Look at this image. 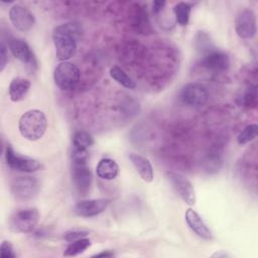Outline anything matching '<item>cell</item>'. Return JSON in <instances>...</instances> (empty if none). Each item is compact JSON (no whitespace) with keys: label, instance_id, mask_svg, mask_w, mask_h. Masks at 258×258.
<instances>
[{"label":"cell","instance_id":"6da1fadb","mask_svg":"<svg viewBox=\"0 0 258 258\" xmlns=\"http://www.w3.org/2000/svg\"><path fill=\"white\" fill-rule=\"evenodd\" d=\"M78 26L74 23H66L56 26L52 32V40L55 53L59 60L67 61L73 57L77 50Z\"/></svg>","mask_w":258,"mask_h":258},{"label":"cell","instance_id":"7a4b0ae2","mask_svg":"<svg viewBox=\"0 0 258 258\" xmlns=\"http://www.w3.org/2000/svg\"><path fill=\"white\" fill-rule=\"evenodd\" d=\"M47 128V120L40 110H29L19 119L18 129L20 134L27 140L35 141L40 139Z\"/></svg>","mask_w":258,"mask_h":258},{"label":"cell","instance_id":"3957f363","mask_svg":"<svg viewBox=\"0 0 258 258\" xmlns=\"http://www.w3.org/2000/svg\"><path fill=\"white\" fill-rule=\"evenodd\" d=\"M39 222V212L35 208H25L14 212L9 220L8 227L15 233H31Z\"/></svg>","mask_w":258,"mask_h":258},{"label":"cell","instance_id":"277c9868","mask_svg":"<svg viewBox=\"0 0 258 258\" xmlns=\"http://www.w3.org/2000/svg\"><path fill=\"white\" fill-rule=\"evenodd\" d=\"M81 73L79 68L70 61H61L53 72V80L55 85L61 91H71L79 84Z\"/></svg>","mask_w":258,"mask_h":258},{"label":"cell","instance_id":"5b68a950","mask_svg":"<svg viewBox=\"0 0 258 258\" xmlns=\"http://www.w3.org/2000/svg\"><path fill=\"white\" fill-rule=\"evenodd\" d=\"M5 160L8 167L21 172H35L43 167L38 160L17 154L10 144L5 149Z\"/></svg>","mask_w":258,"mask_h":258},{"label":"cell","instance_id":"8992f818","mask_svg":"<svg viewBox=\"0 0 258 258\" xmlns=\"http://www.w3.org/2000/svg\"><path fill=\"white\" fill-rule=\"evenodd\" d=\"M72 179L76 190L81 196H86L92 185V173L87 160H73Z\"/></svg>","mask_w":258,"mask_h":258},{"label":"cell","instance_id":"52a82bcc","mask_svg":"<svg viewBox=\"0 0 258 258\" xmlns=\"http://www.w3.org/2000/svg\"><path fill=\"white\" fill-rule=\"evenodd\" d=\"M179 98L181 102L187 106L200 107L207 103L209 92L203 84L189 83L181 89Z\"/></svg>","mask_w":258,"mask_h":258},{"label":"cell","instance_id":"ba28073f","mask_svg":"<svg viewBox=\"0 0 258 258\" xmlns=\"http://www.w3.org/2000/svg\"><path fill=\"white\" fill-rule=\"evenodd\" d=\"M235 30L240 38L250 39L257 31L256 15L252 9H242L235 19Z\"/></svg>","mask_w":258,"mask_h":258},{"label":"cell","instance_id":"9c48e42d","mask_svg":"<svg viewBox=\"0 0 258 258\" xmlns=\"http://www.w3.org/2000/svg\"><path fill=\"white\" fill-rule=\"evenodd\" d=\"M11 192L16 200L29 201L39 189V182L30 176H19L11 182Z\"/></svg>","mask_w":258,"mask_h":258},{"label":"cell","instance_id":"30bf717a","mask_svg":"<svg viewBox=\"0 0 258 258\" xmlns=\"http://www.w3.org/2000/svg\"><path fill=\"white\" fill-rule=\"evenodd\" d=\"M168 179L170 180L172 186L174 187L175 191L178 194V196L187 204V205H195L196 203V194L194 186L191 182L184 177L183 175L177 173L168 171L166 172Z\"/></svg>","mask_w":258,"mask_h":258},{"label":"cell","instance_id":"8fae6325","mask_svg":"<svg viewBox=\"0 0 258 258\" xmlns=\"http://www.w3.org/2000/svg\"><path fill=\"white\" fill-rule=\"evenodd\" d=\"M9 19L13 26L22 32L30 30L35 24L33 14L21 5H13L9 10Z\"/></svg>","mask_w":258,"mask_h":258},{"label":"cell","instance_id":"7c38bea8","mask_svg":"<svg viewBox=\"0 0 258 258\" xmlns=\"http://www.w3.org/2000/svg\"><path fill=\"white\" fill-rule=\"evenodd\" d=\"M110 204V200L108 199H95V200H86L79 202L75 208L74 212L76 215L81 217H95L105 212Z\"/></svg>","mask_w":258,"mask_h":258},{"label":"cell","instance_id":"4fadbf2b","mask_svg":"<svg viewBox=\"0 0 258 258\" xmlns=\"http://www.w3.org/2000/svg\"><path fill=\"white\" fill-rule=\"evenodd\" d=\"M201 66L213 72H225L229 69L230 59L227 53L220 50H212L204 55Z\"/></svg>","mask_w":258,"mask_h":258},{"label":"cell","instance_id":"5bb4252c","mask_svg":"<svg viewBox=\"0 0 258 258\" xmlns=\"http://www.w3.org/2000/svg\"><path fill=\"white\" fill-rule=\"evenodd\" d=\"M185 221L190 230L195 232L199 237L206 240L212 239V231L196 211L192 209H187L185 212Z\"/></svg>","mask_w":258,"mask_h":258},{"label":"cell","instance_id":"9a60e30c","mask_svg":"<svg viewBox=\"0 0 258 258\" xmlns=\"http://www.w3.org/2000/svg\"><path fill=\"white\" fill-rule=\"evenodd\" d=\"M129 159L142 180L146 182H151L153 180V168L147 157L140 153L131 152L129 154Z\"/></svg>","mask_w":258,"mask_h":258},{"label":"cell","instance_id":"2e32d148","mask_svg":"<svg viewBox=\"0 0 258 258\" xmlns=\"http://www.w3.org/2000/svg\"><path fill=\"white\" fill-rule=\"evenodd\" d=\"M29 89H30L29 80L22 77L14 78L11 81L8 89L10 100L12 102H19L23 100L26 97Z\"/></svg>","mask_w":258,"mask_h":258},{"label":"cell","instance_id":"e0dca14e","mask_svg":"<svg viewBox=\"0 0 258 258\" xmlns=\"http://www.w3.org/2000/svg\"><path fill=\"white\" fill-rule=\"evenodd\" d=\"M9 48L15 58L23 63H27L32 59V52L28 44L19 38H12L9 40Z\"/></svg>","mask_w":258,"mask_h":258},{"label":"cell","instance_id":"ac0fdd59","mask_svg":"<svg viewBox=\"0 0 258 258\" xmlns=\"http://www.w3.org/2000/svg\"><path fill=\"white\" fill-rule=\"evenodd\" d=\"M96 173L101 179L112 180L117 177L119 166L112 158H102L96 167Z\"/></svg>","mask_w":258,"mask_h":258},{"label":"cell","instance_id":"d6986e66","mask_svg":"<svg viewBox=\"0 0 258 258\" xmlns=\"http://www.w3.org/2000/svg\"><path fill=\"white\" fill-rule=\"evenodd\" d=\"M74 149L79 151H87L94 144V139L87 131H77L73 135Z\"/></svg>","mask_w":258,"mask_h":258},{"label":"cell","instance_id":"ffe728a7","mask_svg":"<svg viewBox=\"0 0 258 258\" xmlns=\"http://www.w3.org/2000/svg\"><path fill=\"white\" fill-rule=\"evenodd\" d=\"M91 246V240L88 238H81L76 241L70 242L63 251L64 256H76L86 251Z\"/></svg>","mask_w":258,"mask_h":258},{"label":"cell","instance_id":"44dd1931","mask_svg":"<svg viewBox=\"0 0 258 258\" xmlns=\"http://www.w3.org/2000/svg\"><path fill=\"white\" fill-rule=\"evenodd\" d=\"M190 11H191V6L186 2H178L177 4H175L173 8V13H174L176 22L181 26L187 25Z\"/></svg>","mask_w":258,"mask_h":258},{"label":"cell","instance_id":"7402d4cb","mask_svg":"<svg viewBox=\"0 0 258 258\" xmlns=\"http://www.w3.org/2000/svg\"><path fill=\"white\" fill-rule=\"evenodd\" d=\"M110 76L113 80H115L121 86L127 89H135L136 84L135 82L119 67H113L110 70Z\"/></svg>","mask_w":258,"mask_h":258},{"label":"cell","instance_id":"603a6c76","mask_svg":"<svg viewBox=\"0 0 258 258\" xmlns=\"http://www.w3.org/2000/svg\"><path fill=\"white\" fill-rule=\"evenodd\" d=\"M257 130H258L257 124H250L246 126L238 135V143L241 145H244L252 141L253 139H255V137L257 136Z\"/></svg>","mask_w":258,"mask_h":258},{"label":"cell","instance_id":"cb8c5ba5","mask_svg":"<svg viewBox=\"0 0 258 258\" xmlns=\"http://www.w3.org/2000/svg\"><path fill=\"white\" fill-rule=\"evenodd\" d=\"M244 106L248 108H255L257 104V91L256 87H250L243 96Z\"/></svg>","mask_w":258,"mask_h":258},{"label":"cell","instance_id":"d4e9b609","mask_svg":"<svg viewBox=\"0 0 258 258\" xmlns=\"http://www.w3.org/2000/svg\"><path fill=\"white\" fill-rule=\"evenodd\" d=\"M2 258H15L17 256L12 244L9 241H3L0 246Z\"/></svg>","mask_w":258,"mask_h":258},{"label":"cell","instance_id":"484cf974","mask_svg":"<svg viewBox=\"0 0 258 258\" xmlns=\"http://www.w3.org/2000/svg\"><path fill=\"white\" fill-rule=\"evenodd\" d=\"M88 234H89L88 231L79 230V229H74V230H70V231L66 232L64 235H63V238H64V240L68 241V242H73V241H76V240H78V239H81V238L86 237Z\"/></svg>","mask_w":258,"mask_h":258},{"label":"cell","instance_id":"4316f807","mask_svg":"<svg viewBox=\"0 0 258 258\" xmlns=\"http://www.w3.org/2000/svg\"><path fill=\"white\" fill-rule=\"evenodd\" d=\"M7 60H8V53H7L6 45L4 44V42H1V44H0V72L4 71Z\"/></svg>","mask_w":258,"mask_h":258},{"label":"cell","instance_id":"83f0119b","mask_svg":"<svg viewBox=\"0 0 258 258\" xmlns=\"http://www.w3.org/2000/svg\"><path fill=\"white\" fill-rule=\"evenodd\" d=\"M164 4H165V2H163V1H155L153 3V11L155 13L159 12L162 9V7L164 6Z\"/></svg>","mask_w":258,"mask_h":258},{"label":"cell","instance_id":"f1b7e54d","mask_svg":"<svg viewBox=\"0 0 258 258\" xmlns=\"http://www.w3.org/2000/svg\"><path fill=\"white\" fill-rule=\"evenodd\" d=\"M113 256V253L111 252H101V253H98L96 255H94V257H111Z\"/></svg>","mask_w":258,"mask_h":258}]
</instances>
